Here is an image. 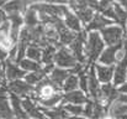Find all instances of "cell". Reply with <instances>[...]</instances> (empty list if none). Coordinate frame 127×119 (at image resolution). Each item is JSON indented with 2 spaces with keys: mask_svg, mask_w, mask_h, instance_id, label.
<instances>
[{
  "mask_svg": "<svg viewBox=\"0 0 127 119\" xmlns=\"http://www.w3.org/2000/svg\"><path fill=\"white\" fill-rule=\"evenodd\" d=\"M105 46L106 45H105V42H104V40H102L99 31L88 32V37H86V42H85L84 46V53L90 65L95 63L99 60V57H100L102 50L105 48Z\"/></svg>",
  "mask_w": 127,
  "mask_h": 119,
  "instance_id": "cell-1",
  "label": "cell"
},
{
  "mask_svg": "<svg viewBox=\"0 0 127 119\" xmlns=\"http://www.w3.org/2000/svg\"><path fill=\"white\" fill-rule=\"evenodd\" d=\"M125 31L122 26L120 25H115V24H111L104 29H101L99 32L101 35V37L104 40L105 45L106 46H112V45H117V43H122L125 40Z\"/></svg>",
  "mask_w": 127,
  "mask_h": 119,
  "instance_id": "cell-2",
  "label": "cell"
},
{
  "mask_svg": "<svg viewBox=\"0 0 127 119\" xmlns=\"http://www.w3.org/2000/svg\"><path fill=\"white\" fill-rule=\"evenodd\" d=\"M30 7L36 10L37 12L51 15V16H57V17H62L69 11V9L65 5L51 4V2H36V4L31 5Z\"/></svg>",
  "mask_w": 127,
  "mask_h": 119,
  "instance_id": "cell-3",
  "label": "cell"
},
{
  "mask_svg": "<svg viewBox=\"0 0 127 119\" xmlns=\"http://www.w3.org/2000/svg\"><path fill=\"white\" fill-rule=\"evenodd\" d=\"M54 63L57 65V67L61 68H72L74 67L78 61L75 60V57L73 56V53L70 52V50L65 48V47H61L59 50H57L56 56H54Z\"/></svg>",
  "mask_w": 127,
  "mask_h": 119,
  "instance_id": "cell-4",
  "label": "cell"
},
{
  "mask_svg": "<svg viewBox=\"0 0 127 119\" xmlns=\"http://www.w3.org/2000/svg\"><path fill=\"white\" fill-rule=\"evenodd\" d=\"M119 87H116L115 84H112L111 82L110 83H104L101 84V88H100V98H99V103L109 107L112 102H115L117 98H119Z\"/></svg>",
  "mask_w": 127,
  "mask_h": 119,
  "instance_id": "cell-5",
  "label": "cell"
},
{
  "mask_svg": "<svg viewBox=\"0 0 127 119\" xmlns=\"http://www.w3.org/2000/svg\"><path fill=\"white\" fill-rule=\"evenodd\" d=\"M124 43H125V41L122 43H117V45H112V46H105V48L102 50L97 62L101 63V65L114 66L117 62V53L122 48Z\"/></svg>",
  "mask_w": 127,
  "mask_h": 119,
  "instance_id": "cell-6",
  "label": "cell"
},
{
  "mask_svg": "<svg viewBox=\"0 0 127 119\" xmlns=\"http://www.w3.org/2000/svg\"><path fill=\"white\" fill-rule=\"evenodd\" d=\"M100 88H101V83L96 77L94 65H91L88 70V96L89 98L97 102L100 98Z\"/></svg>",
  "mask_w": 127,
  "mask_h": 119,
  "instance_id": "cell-7",
  "label": "cell"
},
{
  "mask_svg": "<svg viewBox=\"0 0 127 119\" xmlns=\"http://www.w3.org/2000/svg\"><path fill=\"white\" fill-rule=\"evenodd\" d=\"M7 84H9L10 93H14V94L19 96L20 98L31 97L33 93V89H35V87L29 84L27 82H25V79L11 81V82H7Z\"/></svg>",
  "mask_w": 127,
  "mask_h": 119,
  "instance_id": "cell-8",
  "label": "cell"
},
{
  "mask_svg": "<svg viewBox=\"0 0 127 119\" xmlns=\"http://www.w3.org/2000/svg\"><path fill=\"white\" fill-rule=\"evenodd\" d=\"M26 73L27 72L24 71L19 66V63H15L14 61H10V60H6L4 62V76L7 82L16 81V79H24Z\"/></svg>",
  "mask_w": 127,
  "mask_h": 119,
  "instance_id": "cell-9",
  "label": "cell"
},
{
  "mask_svg": "<svg viewBox=\"0 0 127 119\" xmlns=\"http://www.w3.org/2000/svg\"><path fill=\"white\" fill-rule=\"evenodd\" d=\"M22 107H24V111L26 113V116L29 118L32 119H48L44 113L42 112L41 107L31 98V97H25L22 98Z\"/></svg>",
  "mask_w": 127,
  "mask_h": 119,
  "instance_id": "cell-10",
  "label": "cell"
},
{
  "mask_svg": "<svg viewBox=\"0 0 127 119\" xmlns=\"http://www.w3.org/2000/svg\"><path fill=\"white\" fill-rule=\"evenodd\" d=\"M95 68L96 77L101 84L104 83H110L112 82L114 77V71H115V65L114 66H107V65H101V63H93Z\"/></svg>",
  "mask_w": 127,
  "mask_h": 119,
  "instance_id": "cell-11",
  "label": "cell"
},
{
  "mask_svg": "<svg viewBox=\"0 0 127 119\" xmlns=\"http://www.w3.org/2000/svg\"><path fill=\"white\" fill-rule=\"evenodd\" d=\"M111 24H115V22H114L112 20L107 19L106 16H104L101 12H99V14H95V15L93 16V19L90 20L89 24H86L85 31H86V32H90V31H100L101 29H104V27H106V26H109V25H111Z\"/></svg>",
  "mask_w": 127,
  "mask_h": 119,
  "instance_id": "cell-12",
  "label": "cell"
},
{
  "mask_svg": "<svg viewBox=\"0 0 127 119\" xmlns=\"http://www.w3.org/2000/svg\"><path fill=\"white\" fill-rule=\"evenodd\" d=\"M88 99H89L88 94H85L84 92L80 91V89H75V91H70V92L63 93L62 104H64V103H70V104H84Z\"/></svg>",
  "mask_w": 127,
  "mask_h": 119,
  "instance_id": "cell-13",
  "label": "cell"
},
{
  "mask_svg": "<svg viewBox=\"0 0 127 119\" xmlns=\"http://www.w3.org/2000/svg\"><path fill=\"white\" fill-rule=\"evenodd\" d=\"M29 4L27 0H9L2 5V10L6 15L10 14H21L22 11L25 12L27 9Z\"/></svg>",
  "mask_w": 127,
  "mask_h": 119,
  "instance_id": "cell-14",
  "label": "cell"
},
{
  "mask_svg": "<svg viewBox=\"0 0 127 119\" xmlns=\"http://www.w3.org/2000/svg\"><path fill=\"white\" fill-rule=\"evenodd\" d=\"M69 71L67 68H61V67H54L52 70V72L48 75V78L51 79L54 84H57L61 89H62V86L64 83V81L68 78L69 76Z\"/></svg>",
  "mask_w": 127,
  "mask_h": 119,
  "instance_id": "cell-15",
  "label": "cell"
},
{
  "mask_svg": "<svg viewBox=\"0 0 127 119\" xmlns=\"http://www.w3.org/2000/svg\"><path fill=\"white\" fill-rule=\"evenodd\" d=\"M9 101H10V106H11L14 117H19V118H26L27 117L25 111H24V107H22V98H20L19 96H16L14 93H10Z\"/></svg>",
  "mask_w": 127,
  "mask_h": 119,
  "instance_id": "cell-16",
  "label": "cell"
},
{
  "mask_svg": "<svg viewBox=\"0 0 127 119\" xmlns=\"http://www.w3.org/2000/svg\"><path fill=\"white\" fill-rule=\"evenodd\" d=\"M112 7H114V22L125 29L127 26V11L116 1H114Z\"/></svg>",
  "mask_w": 127,
  "mask_h": 119,
  "instance_id": "cell-17",
  "label": "cell"
},
{
  "mask_svg": "<svg viewBox=\"0 0 127 119\" xmlns=\"http://www.w3.org/2000/svg\"><path fill=\"white\" fill-rule=\"evenodd\" d=\"M63 22L73 32H80L82 31V22H80V20L78 19V16L75 14L70 12V10L64 15V21Z\"/></svg>",
  "mask_w": 127,
  "mask_h": 119,
  "instance_id": "cell-18",
  "label": "cell"
},
{
  "mask_svg": "<svg viewBox=\"0 0 127 119\" xmlns=\"http://www.w3.org/2000/svg\"><path fill=\"white\" fill-rule=\"evenodd\" d=\"M62 98H63V92H58L46 99H40L37 101L36 103L41 107V108H44V109H49V108H53V107H57L62 103Z\"/></svg>",
  "mask_w": 127,
  "mask_h": 119,
  "instance_id": "cell-19",
  "label": "cell"
},
{
  "mask_svg": "<svg viewBox=\"0 0 127 119\" xmlns=\"http://www.w3.org/2000/svg\"><path fill=\"white\" fill-rule=\"evenodd\" d=\"M41 109H42L44 116L48 119H65L68 117V113L65 112V109H64L62 103L59 106L49 108V109H44V108H41Z\"/></svg>",
  "mask_w": 127,
  "mask_h": 119,
  "instance_id": "cell-20",
  "label": "cell"
},
{
  "mask_svg": "<svg viewBox=\"0 0 127 119\" xmlns=\"http://www.w3.org/2000/svg\"><path fill=\"white\" fill-rule=\"evenodd\" d=\"M10 45L12 46L10 41V22L5 20L0 25V47H4L7 50Z\"/></svg>",
  "mask_w": 127,
  "mask_h": 119,
  "instance_id": "cell-21",
  "label": "cell"
},
{
  "mask_svg": "<svg viewBox=\"0 0 127 119\" xmlns=\"http://www.w3.org/2000/svg\"><path fill=\"white\" fill-rule=\"evenodd\" d=\"M14 117L9 96H0V119H11Z\"/></svg>",
  "mask_w": 127,
  "mask_h": 119,
  "instance_id": "cell-22",
  "label": "cell"
},
{
  "mask_svg": "<svg viewBox=\"0 0 127 119\" xmlns=\"http://www.w3.org/2000/svg\"><path fill=\"white\" fill-rule=\"evenodd\" d=\"M38 22H40L38 12L29 6L25 11V15H24V24L27 27H35L36 25H38Z\"/></svg>",
  "mask_w": 127,
  "mask_h": 119,
  "instance_id": "cell-23",
  "label": "cell"
},
{
  "mask_svg": "<svg viewBox=\"0 0 127 119\" xmlns=\"http://www.w3.org/2000/svg\"><path fill=\"white\" fill-rule=\"evenodd\" d=\"M74 11H75V15L78 16V19L80 20V22H83V24H89L90 20L93 19V16L95 15L94 9H91V7H89V6L75 9Z\"/></svg>",
  "mask_w": 127,
  "mask_h": 119,
  "instance_id": "cell-24",
  "label": "cell"
},
{
  "mask_svg": "<svg viewBox=\"0 0 127 119\" xmlns=\"http://www.w3.org/2000/svg\"><path fill=\"white\" fill-rule=\"evenodd\" d=\"M56 46L53 45H47L46 47L42 48V57L41 62L43 65H51L54 63V56H56Z\"/></svg>",
  "mask_w": 127,
  "mask_h": 119,
  "instance_id": "cell-25",
  "label": "cell"
},
{
  "mask_svg": "<svg viewBox=\"0 0 127 119\" xmlns=\"http://www.w3.org/2000/svg\"><path fill=\"white\" fill-rule=\"evenodd\" d=\"M19 66H20L24 71H26V72H35V71H40V70L42 68L41 62L30 60V58H27V57L22 58V60L19 62Z\"/></svg>",
  "mask_w": 127,
  "mask_h": 119,
  "instance_id": "cell-26",
  "label": "cell"
},
{
  "mask_svg": "<svg viewBox=\"0 0 127 119\" xmlns=\"http://www.w3.org/2000/svg\"><path fill=\"white\" fill-rule=\"evenodd\" d=\"M26 57L37 62H41V57H42V47H40L38 45L35 43H30L27 46L26 50Z\"/></svg>",
  "mask_w": 127,
  "mask_h": 119,
  "instance_id": "cell-27",
  "label": "cell"
},
{
  "mask_svg": "<svg viewBox=\"0 0 127 119\" xmlns=\"http://www.w3.org/2000/svg\"><path fill=\"white\" fill-rule=\"evenodd\" d=\"M79 88V81H78V76L77 75H69L68 78L64 81L63 86H62V92L67 93L70 91H75Z\"/></svg>",
  "mask_w": 127,
  "mask_h": 119,
  "instance_id": "cell-28",
  "label": "cell"
},
{
  "mask_svg": "<svg viewBox=\"0 0 127 119\" xmlns=\"http://www.w3.org/2000/svg\"><path fill=\"white\" fill-rule=\"evenodd\" d=\"M44 77H47V76H44V73L40 70V71H35V72H27L26 76L24 77V79H25V82H27L29 84H31V86L35 87V86L38 84Z\"/></svg>",
  "mask_w": 127,
  "mask_h": 119,
  "instance_id": "cell-29",
  "label": "cell"
},
{
  "mask_svg": "<svg viewBox=\"0 0 127 119\" xmlns=\"http://www.w3.org/2000/svg\"><path fill=\"white\" fill-rule=\"evenodd\" d=\"M65 112L68 116H83L84 107L83 104H70V103H64L63 104Z\"/></svg>",
  "mask_w": 127,
  "mask_h": 119,
  "instance_id": "cell-30",
  "label": "cell"
},
{
  "mask_svg": "<svg viewBox=\"0 0 127 119\" xmlns=\"http://www.w3.org/2000/svg\"><path fill=\"white\" fill-rule=\"evenodd\" d=\"M95 106H96V102H95V101H93L91 98H89V99L85 102L84 104H83V107H84L83 116H84V117H86V118H89V119H93V118H94V113H95Z\"/></svg>",
  "mask_w": 127,
  "mask_h": 119,
  "instance_id": "cell-31",
  "label": "cell"
},
{
  "mask_svg": "<svg viewBox=\"0 0 127 119\" xmlns=\"http://www.w3.org/2000/svg\"><path fill=\"white\" fill-rule=\"evenodd\" d=\"M7 58H9V50H6L4 47H0V62L4 63Z\"/></svg>",
  "mask_w": 127,
  "mask_h": 119,
  "instance_id": "cell-32",
  "label": "cell"
},
{
  "mask_svg": "<svg viewBox=\"0 0 127 119\" xmlns=\"http://www.w3.org/2000/svg\"><path fill=\"white\" fill-rule=\"evenodd\" d=\"M119 92H120V93H125V94H127V81L125 83H122L121 86H119Z\"/></svg>",
  "mask_w": 127,
  "mask_h": 119,
  "instance_id": "cell-33",
  "label": "cell"
},
{
  "mask_svg": "<svg viewBox=\"0 0 127 119\" xmlns=\"http://www.w3.org/2000/svg\"><path fill=\"white\" fill-rule=\"evenodd\" d=\"M5 20H6V14L4 12V10H1V9H0V25H1Z\"/></svg>",
  "mask_w": 127,
  "mask_h": 119,
  "instance_id": "cell-34",
  "label": "cell"
},
{
  "mask_svg": "<svg viewBox=\"0 0 127 119\" xmlns=\"http://www.w3.org/2000/svg\"><path fill=\"white\" fill-rule=\"evenodd\" d=\"M65 119H89L84 116H68Z\"/></svg>",
  "mask_w": 127,
  "mask_h": 119,
  "instance_id": "cell-35",
  "label": "cell"
},
{
  "mask_svg": "<svg viewBox=\"0 0 127 119\" xmlns=\"http://www.w3.org/2000/svg\"><path fill=\"white\" fill-rule=\"evenodd\" d=\"M114 119H127V113L126 114H122V116H119V117H115Z\"/></svg>",
  "mask_w": 127,
  "mask_h": 119,
  "instance_id": "cell-36",
  "label": "cell"
},
{
  "mask_svg": "<svg viewBox=\"0 0 127 119\" xmlns=\"http://www.w3.org/2000/svg\"><path fill=\"white\" fill-rule=\"evenodd\" d=\"M40 1H47V0H27V4H31V2H40Z\"/></svg>",
  "mask_w": 127,
  "mask_h": 119,
  "instance_id": "cell-37",
  "label": "cell"
},
{
  "mask_svg": "<svg viewBox=\"0 0 127 119\" xmlns=\"http://www.w3.org/2000/svg\"><path fill=\"white\" fill-rule=\"evenodd\" d=\"M5 81H6V79H5L4 77H2V76H1V75H0V86H1V84H2ZM6 82H7V81H6Z\"/></svg>",
  "mask_w": 127,
  "mask_h": 119,
  "instance_id": "cell-38",
  "label": "cell"
},
{
  "mask_svg": "<svg viewBox=\"0 0 127 119\" xmlns=\"http://www.w3.org/2000/svg\"><path fill=\"white\" fill-rule=\"evenodd\" d=\"M11 119H32V118H29V117H26V118H19V117H12Z\"/></svg>",
  "mask_w": 127,
  "mask_h": 119,
  "instance_id": "cell-39",
  "label": "cell"
},
{
  "mask_svg": "<svg viewBox=\"0 0 127 119\" xmlns=\"http://www.w3.org/2000/svg\"><path fill=\"white\" fill-rule=\"evenodd\" d=\"M2 68H4V63H2V62H0V73H1Z\"/></svg>",
  "mask_w": 127,
  "mask_h": 119,
  "instance_id": "cell-40",
  "label": "cell"
},
{
  "mask_svg": "<svg viewBox=\"0 0 127 119\" xmlns=\"http://www.w3.org/2000/svg\"><path fill=\"white\" fill-rule=\"evenodd\" d=\"M5 2H6V0H0V6H2Z\"/></svg>",
  "mask_w": 127,
  "mask_h": 119,
  "instance_id": "cell-41",
  "label": "cell"
},
{
  "mask_svg": "<svg viewBox=\"0 0 127 119\" xmlns=\"http://www.w3.org/2000/svg\"><path fill=\"white\" fill-rule=\"evenodd\" d=\"M125 39H126V41H125V43L127 45V30L125 31Z\"/></svg>",
  "mask_w": 127,
  "mask_h": 119,
  "instance_id": "cell-42",
  "label": "cell"
}]
</instances>
